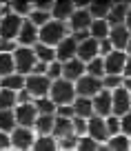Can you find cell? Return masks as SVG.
<instances>
[{"mask_svg": "<svg viewBox=\"0 0 131 151\" xmlns=\"http://www.w3.org/2000/svg\"><path fill=\"white\" fill-rule=\"evenodd\" d=\"M67 36H69L67 22H58V20H49L45 27L38 29V42L47 45V47H53V49H56Z\"/></svg>", "mask_w": 131, "mask_h": 151, "instance_id": "6da1fadb", "label": "cell"}, {"mask_svg": "<svg viewBox=\"0 0 131 151\" xmlns=\"http://www.w3.org/2000/svg\"><path fill=\"white\" fill-rule=\"evenodd\" d=\"M49 100H51L56 107L73 104V100H76V87H73V82L65 80V78L53 80L51 82V89H49Z\"/></svg>", "mask_w": 131, "mask_h": 151, "instance_id": "7a4b0ae2", "label": "cell"}, {"mask_svg": "<svg viewBox=\"0 0 131 151\" xmlns=\"http://www.w3.org/2000/svg\"><path fill=\"white\" fill-rule=\"evenodd\" d=\"M38 58L36 53H33V47H18L14 51V65H16V73L20 76H31L33 67H36Z\"/></svg>", "mask_w": 131, "mask_h": 151, "instance_id": "3957f363", "label": "cell"}, {"mask_svg": "<svg viewBox=\"0 0 131 151\" xmlns=\"http://www.w3.org/2000/svg\"><path fill=\"white\" fill-rule=\"evenodd\" d=\"M49 89H51V80L47 76H27L24 80V91L31 96V100H40V98H49Z\"/></svg>", "mask_w": 131, "mask_h": 151, "instance_id": "277c9868", "label": "cell"}, {"mask_svg": "<svg viewBox=\"0 0 131 151\" xmlns=\"http://www.w3.org/2000/svg\"><path fill=\"white\" fill-rule=\"evenodd\" d=\"M89 5H76V11L71 14L69 18V29L71 33H84V31H89L91 22H94V18L89 16V9H87Z\"/></svg>", "mask_w": 131, "mask_h": 151, "instance_id": "5b68a950", "label": "cell"}, {"mask_svg": "<svg viewBox=\"0 0 131 151\" xmlns=\"http://www.w3.org/2000/svg\"><path fill=\"white\" fill-rule=\"evenodd\" d=\"M24 20L18 18L16 14H2L0 16V38L2 40H16L20 33V27H22Z\"/></svg>", "mask_w": 131, "mask_h": 151, "instance_id": "8992f818", "label": "cell"}, {"mask_svg": "<svg viewBox=\"0 0 131 151\" xmlns=\"http://www.w3.org/2000/svg\"><path fill=\"white\" fill-rule=\"evenodd\" d=\"M9 138H11V149L14 151H31L33 142H36L33 129H24V127H16L9 133Z\"/></svg>", "mask_w": 131, "mask_h": 151, "instance_id": "52a82bcc", "label": "cell"}, {"mask_svg": "<svg viewBox=\"0 0 131 151\" xmlns=\"http://www.w3.org/2000/svg\"><path fill=\"white\" fill-rule=\"evenodd\" d=\"M14 116H16V124L24 129H33L38 120V109L33 102H24V104H16L14 109Z\"/></svg>", "mask_w": 131, "mask_h": 151, "instance_id": "ba28073f", "label": "cell"}, {"mask_svg": "<svg viewBox=\"0 0 131 151\" xmlns=\"http://www.w3.org/2000/svg\"><path fill=\"white\" fill-rule=\"evenodd\" d=\"M73 87H76V96H80V98H94V96H98L102 91V80L100 78H91V76L84 73Z\"/></svg>", "mask_w": 131, "mask_h": 151, "instance_id": "9c48e42d", "label": "cell"}, {"mask_svg": "<svg viewBox=\"0 0 131 151\" xmlns=\"http://www.w3.org/2000/svg\"><path fill=\"white\" fill-rule=\"evenodd\" d=\"M111 109H113V116H118V118H122L125 113L131 111V93L125 87L111 91Z\"/></svg>", "mask_w": 131, "mask_h": 151, "instance_id": "30bf717a", "label": "cell"}, {"mask_svg": "<svg viewBox=\"0 0 131 151\" xmlns=\"http://www.w3.org/2000/svg\"><path fill=\"white\" fill-rule=\"evenodd\" d=\"M102 60H104V76H122L125 73V62H127L125 51H111Z\"/></svg>", "mask_w": 131, "mask_h": 151, "instance_id": "8fae6325", "label": "cell"}, {"mask_svg": "<svg viewBox=\"0 0 131 151\" xmlns=\"http://www.w3.org/2000/svg\"><path fill=\"white\" fill-rule=\"evenodd\" d=\"M91 102H94V116H98V118H109V116H113V109H111V91L102 89L98 96L91 98Z\"/></svg>", "mask_w": 131, "mask_h": 151, "instance_id": "7c38bea8", "label": "cell"}, {"mask_svg": "<svg viewBox=\"0 0 131 151\" xmlns=\"http://www.w3.org/2000/svg\"><path fill=\"white\" fill-rule=\"evenodd\" d=\"M87 136H89L91 140H96L98 145H100V142H107V140H109V133H107L104 118H98V116H94V118L87 120Z\"/></svg>", "mask_w": 131, "mask_h": 151, "instance_id": "4fadbf2b", "label": "cell"}, {"mask_svg": "<svg viewBox=\"0 0 131 151\" xmlns=\"http://www.w3.org/2000/svg\"><path fill=\"white\" fill-rule=\"evenodd\" d=\"M87 73V67H84L82 60H78V58H71V60H67L65 65H62V78L69 82H78L82 76Z\"/></svg>", "mask_w": 131, "mask_h": 151, "instance_id": "5bb4252c", "label": "cell"}, {"mask_svg": "<svg viewBox=\"0 0 131 151\" xmlns=\"http://www.w3.org/2000/svg\"><path fill=\"white\" fill-rule=\"evenodd\" d=\"M76 58H78V60H82L84 65H87V62H91L94 58H100V42L89 36L84 42L78 45V53H76Z\"/></svg>", "mask_w": 131, "mask_h": 151, "instance_id": "9a60e30c", "label": "cell"}, {"mask_svg": "<svg viewBox=\"0 0 131 151\" xmlns=\"http://www.w3.org/2000/svg\"><path fill=\"white\" fill-rule=\"evenodd\" d=\"M76 53H78V42H76V38L69 33V36H67L65 40H62V42L56 47V60L65 65L67 60L76 58Z\"/></svg>", "mask_w": 131, "mask_h": 151, "instance_id": "2e32d148", "label": "cell"}, {"mask_svg": "<svg viewBox=\"0 0 131 151\" xmlns=\"http://www.w3.org/2000/svg\"><path fill=\"white\" fill-rule=\"evenodd\" d=\"M129 29L125 27V24H118V27H111V31H109V42L113 45V49L116 51H125L127 53V45H129Z\"/></svg>", "mask_w": 131, "mask_h": 151, "instance_id": "e0dca14e", "label": "cell"}, {"mask_svg": "<svg viewBox=\"0 0 131 151\" xmlns=\"http://www.w3.org/2000/svg\"><path fill=\"white\" fill-rule=\"evenodd\" d=\"M16 42H18V47H36L38 45V27H33L29 20H24Z\"/></svg>", "mask_w": 131, "mask_h": 151, "instance_id": "ac0fdd59", "label": "cell"}, {"mask_svg": "<svg viewBox=\"0 0 131 151\" xmlns=\"http://www.w3.org/2000/svg\"><path fill=\"white\" fill-rule=\"evenodd\" d=\"M76 11V5L71 0H56L51 7V20H58V22H69L71 14Z\"/></svg>", "mask_w": 131, "mask_h": 151, "instance_id": "d6986e66", "label": "cell"}, {"mask_svg": "<svg viewBox=\"0 0 131 151\" xmlns=\"http://www.w3.org/2000/svg\"><path fill=\"white\" fill-rule=\"evenodd\" d=\"M71 107H73L76 118H82V120L94 118V102H91V98H80V96H76Z\"/></svg>", "mask_w": 131, "mask_h": 151, "instance_id": "ffe728a7", "label": "cell"}, {"mask_svg": "<svg viewBox=\"0 0 131 151\" xmlns=\"http://www.w3.org/2000/svg\"><path fill=\"white\" fill-rule=\"evenodd\" d=\"M127 11H129V2H111V11L107 16V22L109 27H118V24H125V18H127Z\"/></svg>", "mask_w": 131, "mask_h": 151, "instance_id": "44dd1931", "label": "cell"}, {"mask_svg": "<svg viewBox=\"0 0 131 151\" xmlns=\"http://www.w3.org/2000/svg\"><path fill=\"white\" fill-rule=\"evenodd\" d=\"M67 136H73V120L58 118L56 116V122H53V138H56V140H62V138H67Z\"/></svg>", "mask_w": 131, "mask_h": 151, "instance_id": "7402d4cb", "label": "cell"}, {"mask_svg": "<svg viewBox=\"0 0 131 151\" xmlns=\"http://www.w3.org/2000/svg\"><path fill=\"white\" fill-rule=\"evenodd\" d=\"M24 76H20V73H11V76H7V78H2L0 80V89H9V91H14V93H20V91H24Z\"/></svg>", "mask_w": 131, "mask_h": 151, "instance_id": "603a6c76", "label": "cell"}, {"mask_svg": "<svg viewBox=\"0 0 131 151\" xmlns=\"http://www.w3.org/2000/svg\"><path fill=\"white\" fill-rule=\"evenodd\" d=\"M109 31H111V27H109L107 20H94L89 27V36L94 38V40H98V42H102V40H107L109 38Z\"/></svg>", "mask_w": 131, "mask_h": 151, "instance_id": "cb8c5ba5", "label": "cell"}, {"mask_svg": "<svg viewBox=\"0 0 131 151\" xmlns=\"http://www.w3.org/2000/svg\"><path fill=\"white\" fill-rule=\"evenodd\" d=\"M53 122H56V116H38L33 131L38 136H53Z\"/></svg>", "mask_w": 131, "mask_h": 151, "instance_id": "d4e9b609", "label": "cell"}, {"mask_svg": "<svg viewBox=\"0 0 131 151\" xmlns=\"http://www.w3.org/2000/svg\"><path fill=\"white\" fill-rule=\"evenodd\" d=\"M33 53H36L38 62H42V65H51V62H56V49H53V47H47V45L38 42L36 47H33Z\"/></svg>", "mask_w": 131, "mask_h": 151, "instance_id": "484cf974", "label": "cell"}, {"mask_svg": "<svg viewBox=\"0 0 131 151\" xmlns=\"http://www.w3.org/2000/svg\"><path fill=\"white\" fill-rule=\"evenodd\" d=\"M31 151H58V140L53 136H36Z\"/></svg>", "mask_w": 131, "mask_h": 151, "instance_id": "4316f807", "label": "cell"}, {"mask_svg": "<svg viewBox=\"0 0 131 151\" xmlns=\"http://www.w3.org/2000/svg\"><path fill=\"white\" fill-rule=\"evenodd\" d=\"M107 147L111 151H131V138L125 136V133H118V136H111L107 140Z\"/></svg>", "mask_w": 131, "mask_h": 151, "instance_id": "83f0119b", "label": "cell"}, {"mask_svg": "<svg viewBox=\"0 0 131 151\" xmlns=\"http://www.w3.org/2000/svg\"><path fill=\"white\" fill-rule=\"evenodd\" d=\"M87 9L94 20H107L109 11H111V2H89Z\"/></svg>", "mask_w": 131, "mask_h": 151, "instance_id": "f1b7e54d", "label": "cell"}, {"mask_svg": "<svg viewBox=\"0 0 131 151\" xmlns=\"http://www.w3.org/2000/svg\"><path fill=\"white\" fill-rule=\"evenodd\" d=\"M18 104V93L9 89H0V111H9V109H16Z\"/></svg>", "mask_w": 131, "mask_h": 151, "instance_id": "f546056e", "label": "cell"}, {"mask_svg": "<svg viewBox=\"0 0 131 151\" xmlns=\"http://www.w3.org/2000/svg\"><path fill=\"white\" fill-rule=\"evenodd\" d=\"M16 73V65H14V53H0V80L7 76Z\"/></svg>", "mask_w": 131, "mask_h": 151, "instance_id": "4dcf8cb0", "label": "cell"}, {"mask_svg": "<svg viewBox=\"0 0 131 151\" xmlns=\"http://www.w3.org/2000/svg\"><path fill=\"white\" fill-rule=\"evenodd\" d=\"M16 127H18V124H16L14 109H9V111H0V131H2V133H11Z\"/></svg>", "mask_w": 131, "mask_h": 151, "instance_id": "1f68e13d", "label": "cell"}, {"mask_svg": "<svg viewBox=\"0 0 131 151\" xmlns=\"http://www.w3.org/2000/svg\"><path fill=\"white\" fill-rule=\"evenodd\" d=\"M87 76H91V78H100L102 80L104 78V60L102 58H94L91 62H87Z\"/></svg>", "mask_w": 131, "mask_h": 151, "instance_id": "d6a6232c", "label": "cell"}, {"mask_svg": "<svg viewBox=\"0 0 131 151\" xmlns=\"http://www.w3.org/2000/svg\"><path fill=\"white\" fill-rule=\"evenodd\" d=\"M9 9H11V14H16L18 18L27 20L29 16H31V11H33V2H11Z\"/></svg>", "mask_w": 131, "mask_h": 151, "instance_id": "836d02e7", "label": "cell"}, {"mask_svg": "<svg viewBox=\"0 0 131 151\" xmlns=\"http://www.w3.org/2000/svg\"><path fill=\"white\" fill-rule=\"evenodd\" d=\"M33 104H36V109H38V116H56V109H58V107H56L49 98L33 100Z\"/></svg>", "mask_w": 131, "mask_h": 151, "instance_id": "e575fe53", "label": "cell"}, {"mask_svg": "<svg viewBox=\"0 0 131 151\" xmlns=\"http://www.w3.org/2000/svg\"><path fill=\"white\" fill-rule=\"evenodd\" d=\"M27 20L33 24V27H38V29H40V27H45V24H47L49 20H51V14H47V11H38V9H33V11H31V16H29Z\"/></svg>", "mask_w": 131, "mask_h": 151, "instance_id": "d590c367", "label": "cell"}, {"mask_svg": "<svg viewBox=\"0 0 131 151\" xmlns=\"http://www.w3.org/2000/svg\"><path fill=\"white\" fill-rule=\"evenodd\" d=\"M122 76H104L102 78V89H107V91H116V89H120L122 87Z\"/></svg>", "mask_w": 131, "mask_h": 151, "instance_id": "8d00e7d4", "label": "cell"}, {"mask_svg": "<svg viewBox=\"0 0 131 151\" xmlns=\"http://www.w3.org/2000/svg\"><path fill=\"white\" fill-rule=\"evenodd\" d=\"M98 142L96 140H91L89 136H82V138H78V147H76V151H98Z\"/></svg>", "mask_w": 131, "mask_h": 151, "instance_id": "74e56055", "label": "cell"}, {"mask_svg": "<svg viewBox=\"0 0 131 151\" xmlns=\"http://www.w3.org/2000/svg\"><path fill=\"white\" fill-rule=\"evenodd\" d=\"M45 76H47V78H49V80H60V78H62V62H51V65H47V73H45Z\"/></svg>", "mask_w": 131, "mask_h": 151, "instance_id": "f35d334b", "label": "cell"}, {"mask_svg": "<svg viewBox=\"0 0 131 151\" xmlns=\"http://www.w3.org/2000/svg\"><path fill=\"white\" fill-rule=\"evenodd\" d=\"M104 124H107V133H109V138H111V136H118V133H120V118H118V116H109V118H104Z\"/></svg>", "mask_w": 131, "mask_h": 151, "instance_id": "ab89813d", "label": "cell"}, {"mask_svg": "<svg viewBox=\"0 0 131 151\" xmlns=\"http://www.w3.org/2000/svg\"><path fill=\"white\" fill-rule=\"evenodd\" d=\"M78 147V138L76 136H67L62 140H58V151H76Z\"/></svg>", "mask_w": 131, "mask_h": 151, "instance_id": "60d3db41", "label": "cell"}, {"mask_svg": "<svg viewBox=\"0 0 131 151\" xmlns=\"http://www.w3.org/2000/svg\"><path fill=\"white\" fill-rule=\"evenodd\" d=\"M73 136H78V138L87 136V120H82V118H73Z\"/></svg>", "mask_w": 131, "mask_h": 151, "instance_id": "b9f144b4", "label": "cell"}, {"mask_svg": "<svg viewBox=\"0 0 131 151\" xmlns=\"http://www.w3.org/2000/svg\"><path fill=\"white\" fill-rule=\"evenodd\" d=\"M56 116H58V118H67V120H73L76 118L73 107H71V104H62V107H58L56 109Z\"/></svg>", "mask_w": 131, "mask_h": 151, "instance_id": "7bdbcfd3", "label": "cell"}, {"mask_svg": "<svg viewBox=\"0 0 131 151\" xmlns=\"http://www.w3.org/2000/svg\"><path fill=\"white\" fill-rule=\"evenodd\" d=\"M120 133H125V136L131 138V111L125 113V116L120 118Z\"/></svg>", "mask_w": 131, "mask_h": 151, "instance_id": "ee69618b", "label": "cell"}, {"mask_svg": "<svg viewBox=\"0 0 131 151\" xmlns=\"http://www.w3.org/2000/svg\"><path fill=\"white\" fill-rule=\"evenodd\" d=\"M51 7H53V0H36V2H33V9L47 11V14H51Z\"/></svg>", "mask_w": 131, "mask_h": 151, "instance_id": "f6af8a7d", "label": "cell"}, {"mask_svg": "<svg viewBox=\"0 0 131 151\" xmlns=\"http://www.w3.org/2000/svg\"><path fill=\"white\" fill-rule=\"evenodd\" d=\"M111 51H116V49H113V45L109 42V38H107V40H102V42H100V58L109 56Z\"/></svg>", "mask_w": 131, "mask_h": 151, "instance_id": "bcb514c9", "label": "cell"}, {"mask_svg": "<svg viewBox=\"0 0 131 151\" xmlns=\"http://www.w3.org/2000/svg\"><path fill=\"white\" fill-rule=\"evenodd\" d=\"M11 149V138L9 133H2L0 131V151H9Z\"/></svg>", "mask_w": 131, "mask_h": 151, "instance_id": "7dc6e473", "label": "cell"}, {"mask_svg": "<svg viewBox=\"0 0 131 151\" xmlns=\"http://www.w3.org/2000/svg\"><path fill=\"white\" fill-rule=\"evenodd\" d=\"M122 78H131V53H127V62H125V73Z\"/></svg>", "mask_w": 131, "mask_h": 151, "instance_id": "c3c4849f", "label": "cell"}, {"mask_svg": "<svg viewBox=\"0 0 131 151\" xmlns=\"http://www.w3.org/2000/svg\"><path fill=\"white\" fill-rule=\"evenodd\" d=\"M125 27L129 29V33H131V5H129V11H127V18H125Z\"/></svg>", "mask_w": 131, "mask_h": 151, "instance_id": "681fc988", "label": "cell"}, {"mask_svg": "<svg viewBox=\"0 0 131 151\" xmlns=\"http://www.w3.org/2000/svg\"><path fill=\"white\" fill-rule=\"evenodd\" d=\"M122 87H125V89L131 93V78H125V80H122Z\"/></svg>", "mask_w": 131, "mask_h": 151, "instance_id": "f907efd6", "label": "cell"}, {"mask_svg": "<svg viewBox=\"0 0 131 151\" xmlns=\"http://www.w3.org/2000/svg\"><path fill=\"white\" fill-rule=\"evenodd\" d=\"M98 151H111V149H109V147L104 145V147H98Z\"/></svg>", "mask_w": 131, "mask_h": 151, "instance_id": "816d5d0a", "label": "cell"}, {"mask_svg": "<svg viewBox=\"0 0 131 151\" xmlns=\"http://www.w3.org/2000/svg\"><path fill=\"white\" fill-rule=\"evenodd\" d=\"M127 53H131V38H129V45H127Z\"/></svg>", "mask_w": 131, "mask_h": 151, "instance_id": "f5cc1de1", "label": "cell"}, {"mask_svg": "<svg viewBox=\"0 0 131 151\" xmlns=\"http://www.w3.org/2000/svg\"><path fill=\"white\" fill-rule=\"evenodd\" d=\"M0 14H2V5H0Z\"/></svg>", "mask_w": 131, "mask_h": 151, "instance_id": "db71d44e", "label": "cell"}, {"mask_svg": "<svg viewBox=\"0 0 131 151\" xmlns=\"http://www.w3.org/2000/svg\"><path fill=\"white\" fill-rule=\"evenodd\" d=\"M0 45H2V38H0Z\"/></svg>", "mask_w": 131, "mask_h": 151, "instance_id": "11a10c76", "label": "cell"}, {"mask_svg": "<svg viewBox=\"0 0 131 151\" xmlns=\"http://www.w3.org/2000/svg\"><path fill=\"white\" fill-rule=\"evenodd\" d=\"M9 151H11V149H9Z\"/></svg>", "mask_w": 131, "mask_h": 151, "instance_id": "9f6ffc18", "label": "cell"}]
</instances>
